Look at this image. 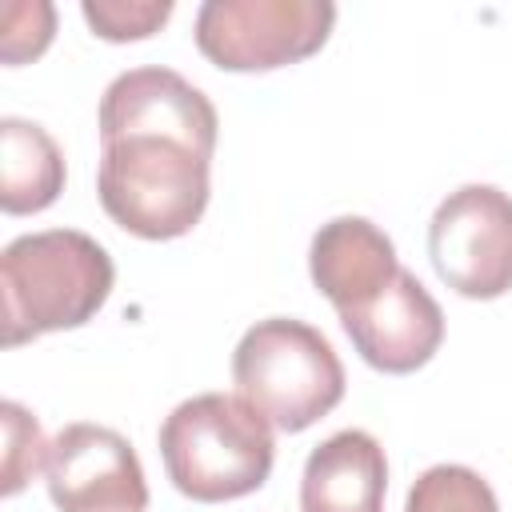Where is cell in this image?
Here are the masks:
<instances>
[{
  "mask_svg": "<svg viewBox=\"0 0 512 512\" xmlns=\"http://www.w3.org/2000/svg\"><path fill=\"white\" fill-rule=\"evenodd\" d=\"M116 268L104 244L76 228L16 236L0 252L4 344L20 348L44 332L88 324L112 296Z\"/></svg>",
  "mask_w": 512,
  "mask_h": 512,
  "instance_id": "obj_1",
  "label": "cell"
},
{
  "mask_svg": "<svg viewBox=\"0 0 512 512\" xmlns=\"http://www.w3.org/2000/svg\"><path fill=\"white\" fill-rule=\"evenodd\" d=\"M212 156L168 132H124L100 140L96 196L112 224L140 240H176L208 208Z\"/></svg>",
  "mask_w": 512,
  "mask_h": 512,
  "instance_id": "obj_2",
  "label": "cell"
},
{
  "mask_svg": "<svg viewBox=\"0 0 512 512\" xmlns=\"http://www.w3.org/2000/svg\"><path fill=\"white\" fill-rule=\"evenodd\" d=\"M156 440L172 488L196 504H224L256 492L276 460L272 424L228 392H200L176 404Z\"/></svg>",
  "mask_w": 512,
  "mask_h": 512,
  "instance_id": "obj_3",
  "label": "cell"
},
{
  "mask_svg": "<svg viewBox=\"0 0 512 512\" xmlns=\"http://www.w3.org/2000/svg\"><path fill=\"white\" fill-rule=\"evenodd\" d=\"M232 384L272 428L304 432L344 400V364L320 328L268 316L240 336Z\"/></svg>",
  "mask_w": 512,
  "mask_h": 512,
  "instance_id": "obj_4",
  "label": "cell"
},
{
  "mask_svg": "<svg viewBox=\"0 0 512 512\" xmlns=\"http://www.w3.org/2000/svg\"><path fill=\"white\" fill-rule=\"evenodd\" d=\"M332 24L328 0H208L196 12V48L224 72H272L320 52Z\"/></svg>",
  "mask_w": 512,
  "mask_h": 512,
  "instance_id": "obj_5",
  "label": "cell"
},
{
  "mask_svg": "<svg viewBox=\"0 0 512 512\" xmlns=\"http://www.w3.org/2000/svg\"><path fill=\"white\" fill-rule=\"evenodd\" d=\"M428 260L468 300L512 292V196L492 184L448 192L428 220Z\"/></svg>",
  "mask_w": 512,
  "mask_h": 512,
  "instance_id": "obj_6",
  "label": "cell"
},
{
  "mask_svg": "<svg viewBox=\"0 0 512 512\" xmlns=\"http://www.w3.org/2000/svg\"><path fill=\"white\" fill-rule=\"evenodd\" d=\"M48 496L56 512H144L148 480L136 448L104 424H64L48 448Z\"/></svg>",
  "mask_w": 512,
  "mask_h": 512,
  "instance_id": "obj_7",
  "label": "cell"
},
{
  "mask_svg": "<svg viewBox=\"0 0 512 512\" xmlns=\"http://www.w3.org/2000/svg\"><path fill=\"white\" fill-rule=\"evenodd\" d=\"M340 324L360 360L388 376L424 368L444 344V312L408 268H400L380 296L344 312Z\"/></svg>",
  "mask_w": 512,
  "mask_h": 512,
  "instance_id": "obj_8",
  "label": "cell"
},
{
  "mask_svg": "<svg viewBox=\"0 0 512 512\" xmlns=\"http://www.w3.org/2000/svg\"><path fill=\"white\" fill-rule=\"evenodd\" d=\"M124 132H168L208 156L216 152L220 116L212 100L172 68H128L100 96V140Z\"/></svg>",
  "mask_w": 512,
  "mask_h": 512,
  "instance_id": "obj_9",
  "label": "cell"
},
{
  "mask_svg": "<svg viewBox=\"0 0 512 512\" xmlns=\"http://www.w3.org/2000/svg\"><path fill=\"white\" fill-rule=\"evenodd\" d=\"M308 272L316 292L336 308V316H344L380 296L400 264L388 232H380L364 216H336L316 228L308 248Z\"/></svg>",
  "mask_w": 512,
  "mask_h": 512,
  "instance_id": "obj_10",
  "label": "cell"
},
{
  "mask_svg": "<svg viewBox=\"0 0 512 512\" xmlns=\"http://www.w3.org/2000/svg\"><path fill=\"white\" fill-rule=\"evenodd\" d=\"M388 460L372 432L344 428L320 440L300 472V512H384Z\"/></svg>",
  "mask_w": 512,
  "mask_h": 512,
  "instance_id": "obj_11",
  "label": "cell"
},
{
  "mask_svg": "<svg viewBox=\"0 0 512 512\" xmlns=\"http://www.w3.org/2000/svg\"><path fill=\"white\" fill-rule=\"evenodd\" d=\"M64 192V152L32 120H0V208L8 216H32L56 204Z\"/></svg>",
  "mask_w": 512,
  "mask_h": 512,
  "instance_id": "obj_12",
  "label": "cell"
},
{
  "mask_svg": "<svg viewBox=\"0 0 512 512\" xmlns=\"http://www.w3.org/2000/svg\"><path fill=\"white\" fill-rule=\"evenodd\" d=\"M404 512H500L492 484L464 464H432L408 488Z\"/></svg>",
  "mask_w": 512,
  "mask_h": 512,
  "instance_id": "obj_13",
  "label": "cell"
},
{
  "mask_svg": "<svg viewBox=\"0 0 512 512\" xmlns=\"http://www.w3.org/2000/svg\"><path fill=\"white\" fill-rule=\"evenodd\" d=\"M4 420V496H16L40 468H48V440L40 432V420L20 408L16 400L0 404Z\"/></svg>",
  "mask_w": 512,
  "mask_h": 512,
  "instance_id": "obj_14",
  "label": "cell"
},
{
  "mask_svg": "<svg viewBox=\"0 0 512 512\" xmlns=\"http://www.w3.org/2000/svg\"><path fill=\"white\" fill-rule=\"evenodd\" d=\"M80 12L100 40L124 44L160 32L172 16V0H84Z\"/></svg>",
  "mask_w": 512,
  "mask_h": 512,
  "instance_id": "obj_15",
  "label": "cell"
},
{
  "mask_svg": "<svg viewBox=\"0 0 512 512\" xmlns=\"http://www.w3.org/2000/svg\"><path fill=\"white\" fill-rule=\"evenodd\" d=\"M52 32H56V8L52 4H44V0L4 4V12H0V56H4V64L36 60L52 44Z\"/></svg>",
  "mask_w": 512,
  "mask_h": 512,
  "instance_id": "obj_16",
  "label": "cell"
}]
</instances>
